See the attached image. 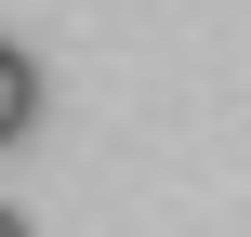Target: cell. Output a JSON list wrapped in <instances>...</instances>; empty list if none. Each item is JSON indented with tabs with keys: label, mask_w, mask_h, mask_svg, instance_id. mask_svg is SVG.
I'll list each match as a JSON object with an SVG mask.
<instances>
[{
	"label": "cell",
	"mask_w": 251,
	"mask_h": 237,
	"mask_svg": "<svg viewBox=\"0 0 251 237\" xmlns=\"http://www.w3.org/2000/svg\"><path fill=\"white\" fill-rule=\"evenodd\" d=\"M26 132H40V66L0 40V145H26Z\"/></svg>",
	"instance_id": "obj_1"
},
{
	"label": "cell",
	"mask_w": 251,
	"mask_h": 237,
	"mask_svg": "<svg viewBox=\"0 0 251 237\" xmlns=\"http://www.w3.org/2000/svg\"><path fill=\"white\" fill-rule=\"evenodd\" d=\"M0 237H26V211H0Z\"/></svg>",
	"instance_id": "obj_2"
}]
</instances>
